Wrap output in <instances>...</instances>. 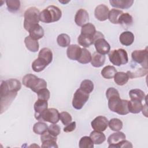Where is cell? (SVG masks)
<instances>
[{
	"instance_id": "cell-1",
	"label": "cell",
	"mask_w": 148,
	"mask_h": 148,
	"mask_svg": "<svg viewBox=\"0 0 148 148\" xmlns=\"http://www.w3.org/2000/svg\"><path fill=\"white\" fill-rule=\"evenodd\" d=\"M106 96L108 100L109 109L120 115L127 114L130 112L128 108V101L121 99L117 90L113 87L108 88Z\"/></svg>"
},
{
	"instance_id": "cell-2",
	"label": "cell",
	"mask_w": 148,
	"mask_h": 148,
	"mask_svg": "<svg viewBox=\"0 0 148 148\" xmlns=\"http://www.w3.org/2000/svg\"><path fill=\"white\" fill-rule=\"evenodd\" d=\"M1 113L2 114L10 106L17 95V91L10 90L5 80L1 82Z\"/></svg>"
},
{
	"instance_id": "cell-3",
	"label": "cell",
	"mask_w": 148,
	"mask_h": 148,
	"mask_svg": "<svg viewBox=\"0 0 148 148\" xmlns=\"http://www.w3.org/2000/svg\"><path fill=\"white\" fill-rule=\"evenodd\" d=\"M23 83L36 93L41 89L47 88V82L43 79L39 78L31 73L27 74L23 77Z\"/></svg>"
},
{
	"instance_id": "cell-4",
	"label": "cell",
	"mask_w": 148,
	"mask_h": 148,
	"mask_svg": "<svg viewBox=\"0 0 148 148\" xmlns=\"http://www.w3.org/2000/svg\"><path fill=\"white\" fill-rule=\"evenodd\" d=\"M62 16L61 10L54 5L49 6L40 12V21L45 23H50L58 21Z\"/></svg>"
},
{
	"instance_id": "cell-5",
	"label": "cell",
	"mask_w": 148,
	"mask_h": 148,
	"mask_svg": "<svg viewBox=\"0 0 148 148\" xmlns=\"http://www.w3.org/2000/svg\"><path fill=\"white\" fill-rule=\"evenodd\" d=\"M39 10L35 7H31L26 10L24 15V27L26 31H28L31 27L39 23Z\"/></svg>"
},
{
	"instance_id": "cell-6",
	"label": "cell",
	"mask_w": 148,
	"mask_h": 148,
	"mask_svg": "<svg viewBox=\"0 0 148 148\" xmlns=\"http://www.w3.org/2000/svg\"><path fill=\"white\" fill-rule=\"evenodd\" d=\"M110 61L116 66L126 64L128 61L127 51L123 49L111 50L108 54Z\"/></svg>"
},
{
	"instance_id": "cell-7",
	"label": "cell",
	"mask_w": 148,
	"mask_h": 148,
	"mask_svg": "<svg viewBox=\"0 0 148 148\" xmlns=\"http://www.w3.org/2000/svg\"><path fill=\"white\" fill-rule=\"evenodd\" d=\"M89 98V94H87L82 90L80 88H78L75 92L72 99V106L77 109H81Z\"/></svg>"
},
{
	"instance_id": "cell-8",
	"label": "cell",
	"mask_w": 148,
	"mask_h": 148,
	"mask_svg": "<svg viewBox=\"0 0 148 148\" xmlns=\"http://www.w3.org/2000/svg\"><path fill=\"white\" fill-rule=\"evenodd\" d=\"M59 120L60 113L58 110L55 108H49L41 114L39 121H45L56 124L59 121Z\"/></svg>"
},
{
	"instance_id": "cell-9",
	"label": "cell",
	"mask_w": 148,
	"mask_h": 148,
	"mask_svg": "<svg viewBox=\"0 0 148 148\" xmlns=\"http://www.w3.org/2000/svg\"><path fill=\"white\" fill-rule=\"evenodd\" d=\"M147 49L134 50L131 54L132 60L136 63L140 64L143 68L147 69Z\"/></svg>"
},
{
	"instance_id": "cell-10",
	"label": "cell",
	"mask_w": 148,
	"mask_h": 148,
	"mask_svg": "<svg viewBox=\"0 0 148 148\" xmlns=\"http://www.w3.org/2000/svg\"><path fill=\"white\" fill-rule=\"evenodd\" d=\"M108 123L109 121L106 117L102 116H99L91 121V125L95 131L102 132L107 128Z\"/></svg>"
},
{
	"instance_id": "cell-11",
	"label": "cell",
	"mask_w": 148,
	"mask_h": 148,
	"mask_svg": "<svg viewBox=\"0 0 148 148\" xmlns=\"http://www.w3.org/2000/svg\"><path fill=\"white\" fill-rule=\"evenodd\" d=\"M57 136H54L50 135L49 132H46L40 136L42 142V147L45 148H56L58 147L57 145Z\"/></svg>"
},
{
	"instance_id": "cell-12",
	"label": "cell",
	"mask_w": 148,
	"mask_h": 148,
	"mask_svg": "<svg viewBox=\"0 0 148 148\" xmlns=\"http://www.w3.org/2000/svg\"><path fill=\"white\" fill-rule=\"evenodd\" d=\"M94 43L97 53L102 55L109 53L110 46L104 38H99L96 40Z\"/></svg>"
},
{
	"instance_id": "cell-13",
	"label": "cell",
	"mask_w": 148,
	"mask_h": 148,
	"mask_svg": "<svg viewBox=\"0 0 148 148\" xmlns=\"http://www.w3.org/2000/svg\"><path fill=\"white\" fill-rule=\"evenodd\" d=\"M109 12V10L108 7L103 4H101L95 8L94 15L97 20L101 21H103L108 18Z\"/></svg>"
},
{
	"instance_id": "cell-14",
	"label": "cell",
	"mask_w": 148,
	"mask_h": 148,
	"mask_svg": "<svg viewBox=\"0 0 148 148\" xmlns=\"http://www.w3.org/2000/svg\"><path fill=\"white\" fill-rule=\"evenodd\" d=\"M89 20V15L88 12L84 9H79L75 16V23L80 27L87 23Z\"/></svg>"
},
{
	"instance_id": "cell-15",
	"label": "cell",
	"mask_w": 148,
	"mask_h": 148,
	"mask_svg": "<svg viewBox=\"0 0 148 148\" xmlns=\"http://www.w3.org/2000/svg\"><path fill=\"white\" fill-rule=\"evenodd\" d=\"M125 135L122 132L117 131V132L112 134L108 138V143L109 145L108 147L114 148L116 145L119 144L122 140L125 139Z\"/></svg>"
},
{
	"instance_id": "cell-16",
	"label": "cell",
	"mask_w": 148,
	"mask_h": 148,
	"mask_svg": "<svg viewBox=\"0 0 148 148\" xmlns=\"http://www.w3.org/2000/svg\"><path fill=\"white\" fill-rule=\"evenodd\" d=\"M48 103L47 101L38 99L34 104L35 110V117L36 120H39L41 114L47 109Z\"/></svg>"
},
{
	"instance_id": "cell-17",
	"label": "cell",
	"mask_w": 148,
	"mask_h": 148,
	"mask_svg": "<svg viewBox=\"0 0 148 148\" xmlns=\"http://www.w3.org/2000/svg\"><path fill=\"white\" fill-rule=\"evenodd\" d=\"M82 48L77 45H69L66 50V55L68 58L72 60H77L80 56Z\"/></svg>"
},
{
	"instance_id": "cell-18",
	"label": "cell",
	"mask_w": 148,
	"mask_h": 148,
	"mask_svg": "<svg viewBox=\"0 0 148 148\" xmlns=\"http://www.w3.org/2000/svg\"><path fill=\"white\" fill-rule=\"evenodd\" d=\"M29 35L32 39L38 40L44 36V30L43 28L39 24H36L30 28L28 31Z\"/></svg>"
},
{
	"instance_id": "cell-19",
	"label": "cell",
	"mask_w": 148,
	"mask_h": 148,
	"mask_svg": "<svg viewBox=\"0 0 148 148\" xmlns=\"http://www.w3.org/2000/svg\"><path fill=\"white\" fill-rule=\"evenodd\" d=\"M119 40L124 46H130L134 41V35L132 32L130 31H124L120 34Z\"/></svg>"
},
{
	"instance_id": "cell-20",
	"label": "cell",
	"mask_w": 148,
	"mask_h": 148,
	"mask_svg": "<svg viewBox=\"0 0 148 148\" xmlns=\"http://www.w3.org/2000/svg\"><path fill=\"white\" fill-rule=\"evenodd\" d=\"M109 3L114 8L120 9L130 8L134 3L133 0H110Z\"/></svg>"
},
{
	"instance_id": "cell-21",
	"label": "cell",
	"mask_w": 148,
	"mask_h": 148,
	"mask_svg": "<svg viewBox=\"0 0 148 148\" xmlns=\"http://www.w3.org/2000/svg\"><path fill=\"white\" fill-rule=\"evenodd\" d=\"M105 56L97 52H94L91 57V64L95 68H99L103 65L105 61Z\"/></svg>"
},
{
	"instance_id": "cell-22",
	"label": "cell",
	"mask_w": 148,
	"mask_h": 148,
	"mask_svg": "<svg viewBox=\"0 0 148 148\" xmlns=\"http://www.w3.org/2000/svg\"><path fill=\"white\" fill-rule=\"evenodd\" d=\"M24 43L27 49L32 52H36L39 50V45L37 40L32 39L30 36L25 37Z\"/></svg>"
},
{
	"instance_id": "cell-23",
	"label": "cell",
	"mask_w": 148,
	"mask_h": 148,
	"mask_svg": "<svg viewBox=\"0 0 148 148\" xmlns=\"http://www.w3.org/2000/svg\"><path fill=\"white\" fill-rule=\"evenodd\" d=\"M90 137L94 143L96 145H100L106 140V136L102 131L94 130L90 133Z\"/></svg>"
},
{
	"instance_id": "cell-24",
	"label": "cell",
	"mask_w": 148,
	"mask_h": 148,
	"mask_svg": "<svg viewBox=\"0 0 148 148\" xmlns=\"http://www.w3.org/2000/svg\"><path fill=\"white\" fill-rule=\"evenodd\" d=\"M142 103L141 101L138 100H130L128 102V108L129 112L132 113H138L142 109Z\"/></svg>"
},
{
	"instance_id": "cell-25",
	"label": "cell",
	"mask_w": 148,
	"mask_h": 148,
	"mask_svg": "<svg viewBox=\"0 0 148 148\" xmlns=\"http://www.w3.org/2000/svg\"><path fill=\"white\" fill-rule=\"evenodd\" d=\"M77 42L80 46L84 47H88L94 43V39L93 36H87L80 34L77 38Z\"/></svg>"
},
{
	"instance_id": "cell-26",
	"label": "cell",
	"mask_w": 148,
	"mask_h": 148,
	"mask_svg": "<svg viewBox=\"0 0 148 148\" xmlns=\"http://www.w3.org/2000/svg\"><path fill=\"white\" fill-rule=\"evenodd\" d=\"M38 57L45 60L48 64L51 63L53 60V53L51 50L46 47L42 49L38 54Z\"/></svg>"
},
{
	"instance_id": "cell-27",
	"label": "cell",
	"mask_w": 148,
	"mask_h": 148,
	"mask_svg": "<svg viewBox=\"0 0 148 148\" xmlns=\"http://www.w3.org/2000/svg\"><path fill=\"white\" fill-rule=\"evenodd\" d=\"M129 79L128 74L123 72H117L114 76V81L119 86L125 84L128 82Z\"/></svg>"
},
{
	"instance_id": "cell-28",
	"label": "cell",
	"mask_w": 148,
	"mask_h": 148,
	"mask_svg": "<svg viewBox=\"0 0 148 148\" xmlns=\"http://www.w3.org/2000/svg\"><path fill=\"white\" fill-rule=\"evenodd\" d=\"M49 64L43 59L38 57L32 63V68L34 71L39 72L42 71Z\"/></svg>"
},
{
	"instance_id": "cell-29",
	"label": "cell",
	"mask_w": 148,
	"mask_h": 148,
	"mask_svg": "<svg viewBox=\"0 0 148 148\" xmlns=\"http://www.w3.org/2000/svg\"><path fill=\"white\" fill-rule=\"evenodd\" d=\"M116 73V69L113 66L110 65L105 66L101 71L102 76L106 79H110L113 78Z\"/></svg>"
},
{
	"instance_id": "cell-30",
	"label": "cell",
	"mask_w": 148,
	"mask_h": 148,
	"mask_svg": "<svg viewBox=\"0 0 148 148\" xmlns=\"http://www.w3.org/2000/svg\"><path fill=\"white\" fill-rule=\"evenodd\" d=\"M95 32H96L95 27L91 23H87L82 27L81 34L94 37Z\"/></svg>"
},
{
	"instance_id": "cell-31",
	"label": "cell",
	"mask_w": 148,
	"mask_h": 148,
	"mask_svg": "<svg viewBox=\"0 0 148 148\" xmlns=\"http://www.w3.org/2000/svg\"><path fill=\"white\" fill-rule=\"evenodd\" d=\"M48 131L47 125L40 121L36 123L33 126V131L38 135H43Z\"/></svg>"
},
{
	"instance_id": "cell-32",
	"label": "cell",
	"mask_w": 148,
	"mask_h": 148,
	"mask_svg": "<svg viewBox=\"0 0 148 148\" xmlns=\"http://www.w3.org/2000/svg\"><path fill=\"white\" fill-rule=\"evenodd\" d=\"M129 95L131 100L142 101L146 97L145 92L140 89H132L130 91Z\"/></svg>"
},
{
	"instance_id": "cell-33",
	"label": "cell",
	"mask_w": 148,
	"mask_h": 148,
	"mask_svg": "<svg viewBox=\"0 0 148 148\" xmlns=\"http://www.w3.org/2000/svg\"><path fill=\"white\" fill-rule=\"evenodd\" d=\"M123 13V12L122 10L116 9H112L109 12L108 19L112 23L117 24H119V18L120 15Z\"/></svg>"
},
{
	"instance_id": "cell-34",
	"label": "cell",
	"mask_w": 148,
	"mask_h": 148,
	"mask_svg": "<svg viewBox=\"0 0 148 148\" xmlns=\"http://www.w3.org/2000/svg\"><path fill=\"white\" fill-rule=\"evenodd\" d=\"M92 56L90 52L86 49H82V53L77 61L82 64H86L91 62Z\"/></svg>"
},
{
	"instance_id": "cell-35",
	"label": "cell",
	"mask_w": 148,
	"mask_h": 148,
	"mask_svg": "<svg viewBox=\"0 0 148 148\" xmlns=\"http://www.w3.org/2000/svg\"><path fill=\"white\" fill-rule=\"evenodd\" d=\"M57 42L60 46L65 47L69 46L71 39L68 35L66 34H61L58 36L57 38Z\"/></svg>"
},
{
	"instance_id": "cell-36",
	"label": "cell",
	"mask_w": 148,
	"mask_h": 148,
	"mask_svg": "<svg viewBox=\"0 0 148 148\" xmlns=\"http://www.w3.org/2000/svg\"><path fill=\"white\" fill-rule=\"evenodd\" d=\"M119 24L123 25H131L133 23L132 17L128 13H123L119 18Z\"/></svg>"
},
{
	"instance_id": "cell-37",
	"label": "cell",
	"mask_w": 148,
	"mask_h": 148,
	"mask_svg": "<svg viewBox=\"0 0 148 148\" xmlns=\"http://www.w3.org/2000/svg\"><path fill=\"white\" fill-rule=\"evenodd\" d=\"M108 125L112 131H119L123 128V122L119 119L113 118L109 121Z\"/></svg>"
},
{
	"instance_id": "cell-38",
	"label": "cell",
	"mask_w": 148,
	"mask_h": 148,
	"mask_svg": "<svg viewBox=\"0 0 148 148\" xmlns=\"http://www.w3.org/2000/svg\"><path fill=\"white\" fill-rule=\"evenodd\" d=\"M80 88L83 91H84L87 94H90L94 90L93 82L91 80L88 79L84 80L80 84Z\"/></svg>"
},
{
	"instance_id": "cell-39",
	"label": "cell",
	"mask_w": 148,
	"mask_h": 148,
	"mask_svg": "<svg viewBox=\"0 0 148 148\" xmlns=\"http://www.w3.org/2000/svg\"><path fill=\"white\" fill-rule=\"evenodd\" d=\"M94 144L90 136H84L80 139L79 146L80 148H93Z\"/></svg>"
},
{
	"instance_id": "cell-40",
	"label": "cell",
	"mask_w": 148,
	"mask_h": 148,
	"mask_svg": "<svg viewBox=\"0 0 148 148\" xmlns=\"http://www.w3.org/2000/svg\"><path fill=\"white\" fill-rule=\"evenodd\" d=\"M6 3L8 10L14 13L19 10L20 7V2L17 0H8L6 1Z\"/></svg>"
},
{
	"instance_id": "cell-41",
	"label": "cell",
	"mask_w": 148,
	"mask_h": 148,
	"mask_svg": "<svg viewBox=\"0 0 148 148\" xmlns=\"http://www.w3.org/2000/svg\"><path fill=\"white\" fill-rule=\"evenodd\" d=\"M127 73L128 74L129 78H131V79L142 77L146 75L147 73V69H146L144 68H139L137 70H136L134 72H132L128 71L127 72Z\"/></svg>"
},
{
	"instance_id": "cell-42",
	"label": "cell",
	"mask_w": 148,
	"mask_h": 148,
	"mask_svg": "<svg viewBox=\"0 0 148 148\" xmlns=\"http://www.w3.org/2000/svg\"><path fill=\"white\" fill-rule=\"evenodd\" d=\"M60 119L61 120L62 123L65 125H66L71 123L72 120V116L66 112H62L60 113Z\"/></svg>"
},
{
	"instance_id": "cell-43",
	"label": "cell",
	"mask_w": 148,
	"mask_h": 148,
	"mask_svg": "<svg viewBox=\"0 0 148 148\" xmlns=\"http://www.w3.org/2000/svg\"><path fill=\"white\" fill-rule=\"evenodd\" d=\"M38 99H42L45 101H48L50 98V91L46 88L40 90L37 93Z\"/></svg>"
},
{
	"instance_id": "cell-44",
	"label": "cell",
	"mask_w": 148,
	"mask_h": 148,
	"mask_svg": "<svg viewBox=\"0 0 148 148\" xmlns=\"http://www.w3.org/2000/svg\"><path fill=\"white\" fill-rule=\"evenodd\" d=\"M48 132L54 136H57L61 132V128L60 127L56 124H52L49 125L48 127Z\"/></svg>"
},
{
	"instance_id": "cell-45",
	"label": "cell",
	"mask_w": 148,
	"mask_h": 148,
	"mask_svg": "<svg viewBox=\"0 0 148 148\" xmlns=\"http://www.w3.org/2000/svg\"><path fill=\"white\" fill-rule=\"evenodd\" d=\"M76 122L73 121L72 123H70L68 125H66V127L64 128V131L65 132H70L73 131H74L76 128Z\"/></svg>"
},
{
	"instance_id": "cell-46",
	"label": "cell",
	"mask_w": 148,
	"mask_h": 148,
	"mask_svg": "<svg viewBox=\"0 0 148 148\" xmlns=\"http://www.w3.org/2000/svg\"><path fill=\"white\" fill-rule=\"evenodd\" d=\"M133 147L132 145L130 142L124 139L121 142H120L119 144L116 145L114 148L115 147Z\"/></svg>"
}]
</instances>
